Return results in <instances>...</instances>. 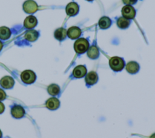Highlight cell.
<instances>
[{
    "label": "cell",
    "mask_w": 155,
    "mask_h": 138,
    "mask_svg": "<svg viewBox=\"0 0 155 138\" xmlns=\"http://www.w3.org/2000/svg\"><path fill=\"white\" fill-rule=\"evenodd\" d=\"M89 48V42L87 39L84 38L78 39L74 44L75 51L78 54L85 53Z\"/></svg>",
    "instance_id": "obj_1"
},
{
    "label": "cell",
    "mask_w": 155,
    "mask_h": 138,
    "mask_svg": "<svg viewBox=\"0 0 155 138\" xmlns=\"http://www.w3.org/2000/svg\"><path fill=\"white\" fill-rule=\"evenodd\" d=\"M109 65L113 71H120L124 68L125 62L122 58L118 56H114L109 60Z\"/></svg>",
    "instance_id": "obj_2"
},
{
    "label": "cell",
    "mask_w": 155,
    "mask_h": 138,
    "mask_svg": "<svg viewBox=\"0 0 155 138\" xmlns=\"http://www.w3.org/2000/svg\"><path fill=\"white\" fill-rule=\"evenodd\" d=\"M22 81L26 84H31L35 82L36 76L35 73L30 70H27L22 72L21 74Z\"/></svg>",
    "instance_id": "obj_3"
},
{
    "label": "cell",
    "mask_w": 155,
    "mask_h": 138,
    "mask_svg": "<svg viewBox=\"0 0 155 138\" xmlns=\"http://www.w3.org/2000/svg\"><path fill=\"white\" fill-rule=\"evenodd\" d=\"M38 8V6L33 0H27L23 4L24 11L28 14L35 13Z\"/></svg>",
    "instance_id": "obj_4"
},
{
    "label": "cell",
    "mask_w": 155,
    "mask_h": 138,
    "mask_svg": "<svg viewBox=\"0 0 155 138\" xmlns=\"http://www.w3.org/2000/svg\"><path fill=\"white\" fill-rule=\"evenodd\" d=\"M122 14L124 18L127 19H131L136 16V10L131 5H126L122 9Z\"/></svg>",
    "instance_id": "obj_5"
},
{
    "label": "cell",
    "mask_w": 155,
    "mask_h": 138,
    "mask_svg": "<svg viewBox=\"0 0 155 138\" xmlns=\"http://www.w3.org/2000/svg\"><path fill=\"white\" fill-rule=\"evenodd\" d=\"M11 114L15 119H21L25 115L24 108L19 105H14L11 107Z\"/></svg>",
    "instance_id": "obj_6"
},
{
    "label": "cell",
    "mask_w": 155,
    "mask_h": 138,
    "mask_svg": "<svg viewBox=\"0 0 155 138\" xmlns=\"http://www.w3.org/2000/svg\"><path fill=\"white\" fill-rule=\"evenodd\" d=\"M79 5L77 3L71 2L68 3L65 8V11L67 14L70 16H73L78 14L79 12Z\"/></svg>",
    "instance_id": "obj_7"
},
{
    "label": "cell",
    "mask_w": 155,
    "mask_h": 138,
    "mask_svg": "<svg viewBox=\"0 0 155 138\" xmlns=\"http://www.w3.org/2000/svg\"><path fill=\"white\" fill-rule=\"evenodd\" d=\"M15 84V80L11 76H6L0 80V85L5 89L12 88Z\"/></svg>",
    "instance_id": "obj_8"
},
{
    "label": "cell",
    "mask_w": 155,
    "mask_h": 138,
    "mask_svg": "<svg viewBox=\"0 0 155 138\" xmlns=\"http://www.w3.org/2000/svg\"><path fill=\"white\" fill-rule=\"evenodd\" d=\"M37 24L38 21L36 18L32 15L27 16L24 21V26L28 29H31L35 27Z\"/></svg>",
    "instance_id": "obj_9"
},
{
    "label": "cell",
    "mask_w": 155,
    "mask_h": 138,
    "mask_svg": "<svg viewBox=\"0 0 155 138\" xmlns=\"http://www.w3.org/2000/svg\"><path fill=\"white\" fill-rule=\"evenodd\" d=\"M67 34L68 38L71 39H75L78 38L81 34V30L78 27H70L67 32Z\"/></svg>",
    "instance_id": "obj_10"
},
{
    "label": "cell",
    "mask_w": 155,
    "mask_h": 138,
    "mask_svg": "<svg viewBox=\"0 0 155 138\" xmlns=\"http://www.w3.org/2000/svg\"><path fill=\"white\" fill-rule=\"evenodd\" d=\"M45 105L46 107L49 110H55L59 108L60 105V102L57 98L51 97L46 101Z\"/></svg>",
    "instance_id": "obj_11"
},
{
    "label": "cell",
    "mask_w": 155,
    "mask_h": 138,
    "mask_svg": "<svg viewBox=\"0 0 155 138\" xmlns=\"http://www.w3.org/2000/svg\"><path fill=\"white\" fill-rule=\"evenodd\" d=\"M85 80L87 85H93L98 80L97 74L95 71H90L87 74Z\"/></svg>",
    "instance_id": "obj_12"
},
{
    "label": "cell",
    "mask_w": 155,
    "mask_h": 138,
    "mask_svg": "<svg viewBox=\"0 0 155 138\" xmlns=\"http://www.w3.org/2000/svg\"><path fill=\"white\" fill-rule=\"evenodd\" d=\"M87 73V69L84 65H78L73 71V75L76 78L83 77Z\"/></svg>",
    "instance_id": "obj_13"
},
{
    "label": "cell",
    "mask_w": 155,
    "mask_h": 138,
    "mask_svg": "<svg viewBox=\"0 0 155 138\" xmlns=\"http://www.w3.org/2000/svg\"><path fill=\"white\" fill-rule=\"evenodd\" d=\"M126 70L130 74H135L139 70V65L135 61L129 62L126 65Z\"/></svg>",
    "instance_id": "obj_14"
},
{
    "label": "cell",
    "mask_w": 155,
    "mask_h": 138,
    "mask_svg": "<svg viewBox=\"0 0 155 138\" xmlns=\"http://www.w3.org/2000/svg\"><path fill=\"white\" fill-rule=\"evenodd\" d=\"M99 26L102 29H107L111 25V20L107 16L102 17L99 21Z\"/></svg>",
    "instance_id": "obj_15"
},
{
    "label": "cell",
    "mask_w": 155,
    "mask_h": 138,
    "mask_svg": "<svg viewBox=\"0 0 155 138\" xmlns=\"http://www.w3.org/2000/svg\"><path fill=\"white\" fill-rule=\"evenodd\" d=\"M87 55L90 59H97L99 56V51L97 47L95 45H91L88 49Z\"/></svg>",
    "instance_id": "obj_16"
},
{
    "label": "cell",
    "mask_w": 155,
    "mask_h": 138,
    "mask_svg": "<svg viewBox=\"0 0 155 138\" xmlns=\"http://www.w3.org/2000/svg\"><path fill=\"white\" fill-rule=\"evenodd\" d=\"M54 38L59 40V41H62L65 39L67 36V31L65 28H59L55 30L54 33Z\"/></svg>",
    "instance_id": "obj_17"
},
{
    "label": "cell",
    "mask_w": 155,
    "mask_h": 138,
    "mask_svg": "<svg viewBox=\"0 0 155 138\" xmlns=\"http://www.w3.org/2000/svg\"><path fill=\"white\" fill-rule=\"evenodd\" d=\"M11 36L10 30L6 27H0V39L2 40H7Z\"/></svg>",
    "instance_id": "obj_18"
},
{
    "label": "cell",
    "mask_w": 155,
    "mask_h": 138,
    "mask_svg": "<svg viewBox=\"0 0 155 138\" xmlns=\"http://www.w3.org/2000/svg\"><path fill=\"white\" fill-rule=\"evenodd\" d=\"M38 36H39V33L37 31L33 30H31L27 31L25 34V38L27 41L30 42H33L36 41L38 39Z\"/></svg>",
    "instance_id": "obj_19"
},
{
    "label": "cell",
    "mask_w": 155,
    "mask_h": 138,
    "mask_svg": "<svg viewBox=\"0 0 155 138\" xmlns=\"http://www.w3.org/2000/svg\"><path fill=\"white\" fill-rule=\"evenodd\" d=\"M130 24V21L124 17L119 18L117 21V26L122 29H125L129 27Z\"/></svg>",
    "instance_id": "obj_20"
},
{
    "label": "cell",
    "mask_w": 155,
    "mask_h": 138,
    "mask_svg": "<svg viewBox=\"0 0 155 138\" xmlns=\"http://www.w3.org/2000/svg\"><path fill=\"white\" fill-rule=\"evenodd\" d=\"M47 91L50 95L56 96L60 93V88L56 84H51L48 87Z\"/></svg>",
    "instance_id": "obj_21"
},
{
    "label": "cell",
    "mask_w": 155,
    "mask_h": 138,
    "mask_svg": "<svg viewBox=\"0 0 155 138\" xmlns=\"http://www.w3.org/2000/svg\"><path fill=\"white\" fill-rule=\"evenodd\" d=\"M6 98V94L5 91L0 88V101L4 100Z\"/></svg>",
    "instance_id": "obj_22"
},
{
    "label": "cell",
    "mask_w": 155,
    "mask_h": 138,
    "mask_svg": "<svg viewBox=\"0 0 155 138\" xmlns=\"http://www.w3.org/2000/svg\"><path fill=\"white\" fill-rule=\"evenodd\" d=\"M137 0H122L123 2L127 5H131V4H134Z\"/></svg>",
    "instance_id": "obj_23"
},
{
    "label": "cell",
    "mask_w": 155,
    "mask_h": 138,
    "mask_svg": "<svg viewBox=\"0 0 155 138\" xmlns=\"http://www.w3.org/2000/svg\"><path fill=\"white\" fill-rule=\"evenodd\" d=\"M5 110V107L4 105V104L0 102V114H2Z\"/></svg>",
    "instance_id": "obj_24"
},
{
    "label": "cell",
    "mask_w": 155,
    "mask_h": 138,
    "mask_svg": "<svg viewBox=\"0 0 155 138\" xmlns=\"http://www.w3.org/2000/svg\"><path fill=\"white\" fill-rule=\"evenodd\" d=\"M2 47H3V44H2V42L0 41V51H1V50H2Z\"/></svg>",
    "instance_id": "obj_25"
},
{
    "label": "cell",
    "mask_w": 155,
    "mask_h": 138,
    "mask_svg": "<svg viewBox=\"0 0 155 138\" xmlns=\"http://www.w3.org/2000/svg\"><path fill=\"white\" fill-rule=\"evenodd\" d=\"M150 138H155V133L153 134L150 137Z\"/></svg>",
    "instance_id": "obj_26"
},
{
    "label": "cell",
    "mask_w": 155,
    "mask_h": 138,
    "mask_svg": "<svg viewBox=\"0 0 155 138\" xmlns=\"http://www.w3.org/2000/svg\"><path fill=\"white\" fill-rule=\"evenodd\" d=\"M2 134L1 131L0 130V138H1V137H2Z\"/></svg>",
    "instance_id": "obj_27"
},
{
    "label": "cell",
    "mask_w": 155,
    "mask_h": 138,
    "mask_svg": "<svg viewBox=\"0 0 155 138\" xmlns=\"http://www.w3.org/2000/svg\"><path fill=\"white\" fill-rule=\"evenodd\" d=\"M87 1H93V0H87Z\"/></svg>",
    "instance_id": "obj_28"
}]
</instances>
